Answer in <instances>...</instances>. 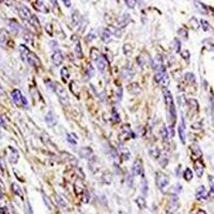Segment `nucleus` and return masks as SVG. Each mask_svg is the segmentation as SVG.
Here are the masks:
<instances>
[{
    "instance_id": "6ab92c4d",
    "label": "nucleus",
    "mask_w": 214,
    "mask_h": 214,
    "mask_svg": "<svg viewBox=\"0 0 214 214\" xmlns=\"http://www.w3.org/2000/svg\"><path fill=\"white\" fill-rule=\"evenodd\" d=\"M92 154H93L92 150L90 148H87V147L82 148L79 150V155H80L82 158H89L90 156H92Z\"/></svg>"
},
{
    "instance_id": "1a4fd4ad",
    "label": "nucleus",
    "mask_w": 214,
    "mask_h": 214,
    "mask_svg": "<svg viewBox=\"0 0 214 214\" xmlns=\"http://www.w3.org/2000/svg\"><path fill=\"white\" fill-rule=\"evenodd\" d=\"M179 136H180L182 144H185L186 133H185V124H184V119H183V117L181 118V121H180V124H179Z\"/></svg>"
},
{
    "instance_id": "f8f14e48",
    "label": "nucleus",
    "mask_w": 214,
    "mask_h": 214,
    "mask_svg": "<svg viewBox=\"0 0 214 214\" xmlns=\"http://www.w3.org/2000/svg\"><path fill=\"white\" fill-rule=\"evenodd\" d=\"M190 149H191L193 156L195 158H194L195 161H196V160H199V158H201V155H202V152H201L200 148H199V146L196 145V144H193V145L190 147Z\"/></svg>"
},
{
    "instance_id": "423d86ee",
    "label": "nucleus",
    "mask_w": 214,
    "mask_h": 214,
    "mask_svg": "<svg viewBox=\"0 0 214 214\" xmlns=\"http://www.w3.org/2000/svg\"><path fill=\"white\" fill-rule=\"evenodd\" d=\"M133 175L138 177V176H142L144 174V166H142V162L140 160H136L133 164Z\"/></svg>"
},
{
    "instance_id": "f257e3e1",
    "label": "nucleus",
    "mask_w": 214,
    "mask_h": 214,
    "mask_svg": "<svg viewBox=\"0 0 214 214\" xmlns=\"http://www.w3.org/2000/svg\"><path fill=\"white\" fill-rule=\"evenodd\" d=\"M163 94H164L165 105H166V108H167L168 118H169V121H170L171 128H174L175 122H176V118H177V112H176V107H175V103H174V99H172L171 93L169 92L167 89L163 90Z\"/></svg>"
},
{
    "instance_id": "20e7f679",
    "label": "nucleus",
    "mask_w": 214,
    "mask_h": 214,
    "mask_svg": "<svg viewBox=\"0 0 214 214\" xmlns=\"http://www.w3.org/2000/svg\"><path fill=\"white\" fill-rule=\"evenodd\" d=\"M11 96H12V100H13L14 104L17 105L18 107H26V106L28 105L27 100L24 98L20 90H13L12 93H11Z\"/></svg>"
},
{
    "instance_id": "a211bd4d",
    "label": "nucleus",
    "mask_w": 214,
    "mask_h": 214,
    "mask_svg": "<svg viewBox=\"0 0 214 214\" xmlns=\"http://www.w3.org/2000/svg\"><path fill=\"white\" fill-rule=\"evenodd\" d=\"M45 121H46V123L49 125V126L56 125L57 120H56V118H55V115L53 114V112H48V114H47L46 117H45Z\"/></svg>"
},
{
    "instance_id": "e433bc0d",
    "label": "nucleus",
    "mask_w": 214,
    "mask_h": 214,
    "mask_svg": "<svg viewBox=\"0 0 214 214\" xmlns=\"http://www.w3.org/2000/svg\"><path fill=\"white\" fill-rule=\"evenodd\" d=\"M61 76H63L64 79H66L69 77V73H68V69H66V68H63V69L61 70Z\"/></svg>"
},
{
    "instance_id": "393cba45",
    "label": "nucleus",
    "mask_w": 214,
    "mask_h": 214,
    "mask_svg": "<svg viewBox=\"0 0 214 214\" xmlns=\"http://www.w3.org/2000/svg\"><path fill=\"white\" fill-rule=\"evenodd\" d=\"M91 58H92V60H94V61H98V59H99L100 57H101V55H100L99 50L96 49V48H92L91 49Z\"/></svg>"
},
{
    "instance_id": "b1692460",
    "label": "nucleus",
    "mask_w": 214,
    "mask_h": 214,
    "mask_svg": "<svg viewBox=\"0 0 214 214\" xmlns=\"http://www.w3.org/2000/svg\"><path fill=\"white\" fill-rule=\"evenodd\" d=\"M108 30H109V32H110V34L112 33V34H115L117 38H120L122 34L121 30H119L118 28H115V27H109Z\"/></svg>"
},
{
    "instance_id": "2f4dec72",
    "label": "nucleus",
    "mask_w": 214,
    "mask_h": 214,
    "mask_svg": "<svg viewBox=\"0 0 214 214\" xmlns=\"http://www.w3.org/2000/svg\"><path fill=\"white\" fill-rule=\"evenodd\" d=\"M7 39H8V34L6 31H0V42L1 43H6L7 42Z\"/></svg>"
},
{
    "instance_id": "c85d7f7f",
    "label": "nucleus",
    "mask_w": 214,
    "mask_h": 214,
    "mask_svg": "<svg viewBox=\"0 0 214 214\" xmlns=\"http://www.w3.org/2000/svg\"><path fill=\"white\" fill-rule=\"evenodd\" d=\"M208 180H209V183H210V188H211V194L214 197V177L212 176H209L208 177Z\"/></svg>"
},
{
    "instance_id": "412c9836",
    "label": "nucleus",
    "mask_w": 214,
    "mask_h": 214,
    "mask_svg": "<svg viewBox=\"0 0 214 214\" xmlns=\"http://www.w3.org/2000/svg\"><path fill=\"white\" fill-rule=\"evenodd\" d=\"M101 39L103 40V42H109L110 39V32L108 29H104L103 31H101Z\"/></svg>"
},
{
    "instance_id": "39448f33",
    "label": "nucleus",
    "mask_w": 214,
    "mask_h": 214,
    "mask_svg": "<svg viewBox=\"0 0 214 214\" xmlns=\"http://www.w3.org/2000/svg\"><path fill=\"white\" fill-rule=\"evenodd\" d=\"M155 182H156V185L160 190H164L169 184V177L163 172H158L156 177H155Z\"/></svg>"
},
{
    "instance_id": "c756f323",
    "label": "nucleus",
    "mask_w": 214,
    "mask_h": 214,
    "mask_svg": "<svg viewBox=\"0 0 214 214\" xmlns=\"http://www.w3.org/2000/svg\"><path fill=\"white\" fill-rule=\"evenodd\" d=\"M56 200H57V204H59L60 207H66V202L64 201V199H63L61 196H59V195H57L56 196Z\"/></svg>"
},
{
    "instance_id": "58836bf2",
    "label": "nucleus",
    "mask_w": 214,
    "mask_h": 214,
    "mask_svg": "<svg viewBox=\"0 0 214 214\" xmlns=\"http://www.w3.org/2000/svg\"><path fill=\"white\" fill-rule=\"evenodd\" d=\"M125 3L128 4V8H135V3H136V1H128V0H126V1H125Z\"/></svg>"
},
{
    "instance_id": "f3484780",
    "label": "nucleus",
    "mask_w": 214,
    "mask_h": 214,
    "mask_svg": "<svg viewBox=\"0 0 214 214\" xmlns=\"http://www.w3.org/2000/svg\"><path fill=\"white\" fill-rule=\"evenodd\" d=\"M130 22H131V17L128 16V14H124V15H122L121 17H119L118 25H119V27H120V28H122V27L126 26V25H128Z\"/></svg>"
},
{
    "instance_id": "2eb2a0df",
    "label": "nucleus",
    "mask_w": 214,
    "mask_h": 214,
    "mask_svg": "<svg viewBox=\"0 0 214 214\" xmlns=\"http://www.w3.org/2000/svg\"><path fill=\"white\" fill-rule=\"evenodd\" d=\"M9 27H10V30L11 32L15 33V34H17V33H20V31H22V27L20 26V24L16 23L15 20H10V23H9Z\"/></svg>"
},
{
    "instance_id": "72a5a7b5",
    "label": "nucleus",
    "mask_w": 214,
    "mask_h": 214,
    "mask_svg": "<svg viewBox=\"0 0 214 214\" xmlns=\"http://www.w3.org/2000/svg\"><path fill=\"white\" fill-rule=\"evenodd\" d=\"M178 33H179V34H180V36H183V38H184V40L188 39V31H186V30H185L184 28H181V29H179Z\"/></svg>"
},
{
    "instance_id": "5701e85b",
    "label": "nucleus",
    "mask_w": 214,
    "mask_h": 214,
    "mask_svg": "<svg viewBox=\"0 0 214 214\" xmlns=\"http://www.w3.org/2000/svg\"><path fill=\"white\" fill-rule=\"evenodd\" d=\"M183 177H184V179L186 181H191L192 180V178H193V172H192V170L190 168H186V169H185L184 174H183Z\"/></svg>"
},
{
    "instance_id": "c9c22d12",
    "label": "nucleus",
    "mask_w": 214,
    "mask_h": 214,
    "mask_svg": "<svg viewBox=\"0 0 214 214\" xmlns=\"http://www.w3.org/2000/svg\"><path fill=\"white\" fill-rule=\"evenodd\" d=\"M123 52H124L125 55H128V54H131L132 49H131V46L128 45V44H125L124 47H123Z\"/></svg>"
},
{
    "instance_id": "4c0bfd02",
    "label": "nucleus",
    "mask_w": 214,
    "mask_h": 214,
    "mask_svg": "<svg viewBox=\"0 0 214 214\" xmlns=\"http://www.w3.org/2000/svg\"><path fill=\"white\" fill-rule=\"evenodd\" d=\"M182 57H183L186 61H188V59H190V53H188V50H183V52H182Z\"/></svg>"
},
{
    "instance_id": "ddd939ff",
    "label": "nucleus",
    "mask_w": 214,
    "mask_h": 214,
    "mask_svg": "<svg viewBox=\"0 0 214 214\" xmlns=\"http://www.w3.org/2000/svg\"><path fill=\"white\" fill-rule=\"evenodd\" d=\"M194 167H195V171H196V174H197L198 177H201L204 170V164H202V162H201L200 160H196L194 163Z\"/></svg>"
},
{
    "instance_id": "7c9ffc66",
    "label": "nucleus",
    "mask_w": 214,
    "mask_h": 214,
    "mask_svg": "<svg viewBox=\"0 0 214 214\" xmlns=\"http://www.w3.org/2000/svg\"><path fill=\"white\" fill-rule=\"evenodd\" d=\"M136 202H137V204L139 206V208L140 209H144V208L146 207V201L145 199L142 197H138L137 199H136Z\"/></svg>"
},
{
    "instance_id": "4468645a",
    "label": "nucleus",
    "mask_w": 214,
    "mask_h": 214,
    "mask_svg": "<svg viewBox=\"0 0 214 214\" xmlns=\"http://www.w3.org/2000/svg\"><path fill=\"white\" fill-rule=\"evenodd\" d=\"M208 197V192L206 191L204 185H200L196 191V198L197 199H207Z\"/></svg>"
},
{
    "instance_id": "bb28decb",
    "label": "nucleus",
    "mask_w": 214,
    "mask_h": 214,
    "mask_svg": "<svg viewBox=\"0 0 214 214\" xmlns=\"http://www.w3.org/2000/svg\"><path fill=\"white\" fill-rule=\"evenodd\" d=\"M29 23L31 24V25H32L34 28H36L38 30H40V24H39V20H38V18H36V16L32 15V17H31V20H30Z\"/></svg>"
},
{
    "instance_id": "9d476101",
    "label": "nucleus",
    "mask_w": 214,
    "mask_h": 214,
    "mask_svg": "<svg viewBox=\"0 0 214 214\" xmlns=\"http://www.w3.org/2000/svg\"><path fill=\"white\" fill-rule=\"evenodd\" d=\"M178 208H179V200H178V198H177V197H174L170 200L169 204H168L167 212H168V213H175L176 211L178 210Z\"/></svg>"
},
{
    "instance_id": "a19ab883",
    "label": "nucleus",
    "mask_w": 214,
    "mask_h": 214,
    "mask_svg": "<svg viewBox=\"0 0 214 214\" xmlns=\"http://www.w3.org/2000/svg\"><path fill=\"white\" fill-rule=\"evenodd\" d=\"M44 200H46V204H47V207L49 208V209H53V206H52V204H50V201L49 199L46 197V196H44Z\"/></svg>"
},
{
    "instance_id": "7ed1b4c3",
    "label": "nucleus",
    "mask_w": 214,
    "mask_h": 214,
    "mask_svg": "<svg viewBox=\"0 0 214 214\" xmlns=\"http://www.w3.org/2000/svg\"><path fill=\"white\" fill-rule=\"evenodd\" d=\"M52 87H53L54 91L56 92V94L58 95V98L60 99V101L63 103V104H68L69 103V95L66 93V89L63 88L62 86L58 84V82H52Z\"/></svg>"
},
{
    "instance_id": "dca6fc26",
    "label": "nucleus",
    "mask_w": 214,
    "mask_h": 214,
    "mask_svg": "<svg viewBox=\"0 0 214 214\" xmlns=\"http://www.w3.org/2000/svg\"><path fill=\"white\" fill-rule=\"evenodd\" d=\"M34 8L36 9V11H39L41 13H48V9H47V7L43 1H36L34 3Z\"/></svg>"
},
{
    "instance_id": "aec40b11",
    "label": "nucleus",
    "mask_w": 214,
    "mask_h": 214,
    "mask_svg": "<svg viewBox=\"0 0 214 214\" xmlns=\"http://www.w3.org/2000/svg\"><path fill=\"white\" fill-rule=\"evenodd\" d=\"M9 152H10V155H9V158H10V162L11 163H16L17 160H18V152L17 150H15L14 148H9Z\"/></svg>"
},
{
    "instance_id": "9b49d317",
    "label": "nucleus",
    "mask_w": 214,
    "mask_h": 214,
    "mask_svg": "<svg viewBox=\"0 0 214 214\" xmlns=\"http://www.w3.org/2000/svg\"><path fill=\"white\" fill-rule=\"evenodd\" d=\"M52 60H53L54 64L56 66H59L63 61V55L62 53L60 52V50H56L55 53L53 54V56H52Z\"/></svg>"
},
{
    "instance_id": "f03ea898",
    "label": "nucleus",
    "mask_w": 214,
    "mask_h": 214,
    "mask_svg": "<svg viewBox=\"0 0 214 214\" xmlns=\"http://www.w3.org/2000/svg\"><path fill=\"white\" fill-rule=\"evenodd\" d=\"M20 54H22V57H23L24 59H25V61L29 63L30 66H40V64H41V61H40V59L38 58V57H36V54L31 53V52H30V50L28 49L26 46L20 45Z\"/></svg>"
},
{
    "instance_id": "a878e982",
    "label": "nucleus",
    "mask_w": 214,
    "mask_h": 214,
    "mask_svg": "<svg viewBox=\"0 0 214 214\" xmlns=\"http://www.w3.org/2000/svg\"><path fill=\"white\" fill-rule=\"evenodd\" d=\"M12 190H13V192L15 193L16 195H18V196H23V192H22V188L18 186V185L16 184V183H13L12 184Z\"/></svg>"
},
{
    "instance_id": "79ce46f5",
    "label": "nucleus",
    "mask_w": 214,
    "mask_h": 214,
    "mask_svg": "<svg viewBox=\"0 0 214 214\" xmlns=\"http://www.w3.org/2000/svg\"><path fill=\"white\" fill-rule=\"evenodd\" d=\"M175 43H176V47H175L176 52H179L180 50V42H179L178 40H175Z\"/></svg>"
},
{
    "instance_id": "0eeeda50",
    "label": "nucleus",
    "mask_w": 214,
    "mask_h": 214,
    "mask_svg": "<svg viewBox=\"0 0 214 214\" xmlns=\"http://www.w3.org/2000/svg\"><path fill=\"white\" fill-rule=\"evenodd\" d=\"M107 66H108V62H107L106 58L104 56H101L98 59V61H96V68H98V70L101 73H104L105 70L107 69Z\"/></svg>"
},
{
    "instance_id": "6e6552de",
    "label": "nucleus",
    "mask_w": 214,
    "mask_h": 214,
    "mask_svg": "<svg viewBox=\"0 0 214 214\" xmlns=\"http://www.w3.org/2000/svg\"><path fill=\"white\" fill-rule=\"evenodd\" d=\"M20 16L22 17L23 20H27V22H30L31 17H32V14H31V12H30V10L28 8L23 6V7H20Z\"/></svg>"
},
{
    "instance_id": "4be33fe9",
    "label": "nucleus",
    "mask_w": 214,
    "mask_h": 214,
    "mask_svg": "<svg viewBox=\"0 0 214 214\" xmlns=\"http://www.w3.org/2000/svg\"><path fill=\"white\" fill-rule=\"evenodd\" d=\"M200 24H201V26H202V28H204V31H209V32L213 33V28H212V27L210 26V24L208 23L207 20H200Z\"/></svg>"
},
{
    "instance_id": "cd10ccee",
    "label": "nucleus",
    "mask_w": 214,
    "mask_h": 214,
    "mask_svg": "<svg viewBox=\"0 0 214 214\" xmlns=\"http://www.w3.org/2000/svg\"><path fill=\"white\" fill-rule=\"evenodd\" d=\"M190 24H191L192 27H193L195 30H197L198 28H199V22L197 20L196 17H192L191 20H190Z\"/></svg>"
},
{
    "instance_id": "ea45409f",
    "label": "nucleus",
    "mask_w": 214,
    "mask_h": 214,
    "mask_svg": "<svg viewBox=\"0 0 214 214\" xmlns=\"http://www.w3.org/2000/svg\"><path fill=\"white\" fill-rule=\"evenodd\" d=\"M6 124H7V122H6V120H4V117L0 115V125H1V126H3V128H6Z\"/></svg>"
},
{
    "instance_id": "37998d69",
    "label": "nucleus",
    "mask_w": 214,
    "mask_h": 214,
    "mask_svg": "<svg viewBox=\"0 0 214 214\" xmlns=\"http://www.w3.org/2000/svg\"><path fill=\"white\" fill-rule=\"evenodd\" d=\"M63 2L66 3V7H70V6H71V2H70V1H63Z\"/></svg>"
},
{
    "instance_id": "473e14b6",
    "label": "nucleus",
    "mask_w": 214,
    "mask_h": 214,
    "mask_svg": "<svg viewBox=\"0 0 214 214\" xmlns=\"http://www.w3.org/2000/svg\"><path fill=\"white\" fill-rule=\"evenodd\" d=\"M196 3V6L198 7V9H200V11L202 12L204 14H208L207 13V8H206V6H204V3H201V2H195Z\"/></svg>"
},
{
    "instance_id": "f704fd0d",
    "label": "nucleus",
    "mask_w": 214,
    "mask_h": 214,
    "mask_svg": "<svg viewBox=\"0 0 214 214\" xmlns=\"http://www.w3.org/2000/svg\"><path fill=\"white\" fill-rule=\"evenodd\" d=\"M75 50L76 53H77V55H78V57H82V47H80V43H77L76 44V47H75Z\"/></svg>"
}]
</instances>
